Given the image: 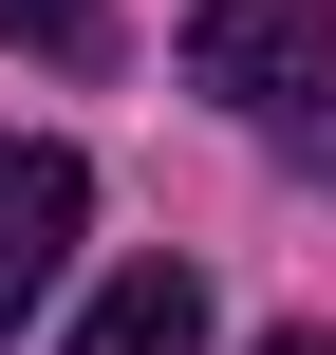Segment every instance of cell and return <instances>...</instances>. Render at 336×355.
Wrapping results in <instances>:
<instances>
[{"label":"cell","mask_w":336,"mask_h":355,"mask_svg":"<svg viewBox=\"0 0 336 355\" xmlns=\"http://www.w3.org/2000/svg\"><path fill=\"white\" fill-rule=\"evenodd\" d=\"M75 225H94V168H75L56 131H0V337H19L37 300H56Z\"/></svg>","instance_id":"obj_2"},{"label":"cell","mask_w":336,"mask_h":355,"mask_svg":"<svg viewBox=\"0 0 336 355\" xmlns=\"http://www.w3.org/2000/svg\"><path fill=\"white\" fill-rule=\"evenodd\" d=\"M262 355H336V337H318V318H299V337H262Z\"/></svg>","instance_id":"obj_5"},{"label":"cell","mask_w":336,"mask_h":355,"mask_svg":"<svg viewBox=\"0 0 336 355\" xmlns=\"http://www.w3.org/2000/svg\"><path fill=\"white\" fill-rule=\"evenodd\" d=\"M0 37L56 56V75H94V56H112V0H0Z\"/></svg>","instance_id":"obj_4"},{"label":"cell","mask_w":336,"mask_h":355,"mask_svg":"<svg viewBox=\"0 0 336 355\" xmlns=\"http://www.w3.org/2000/svg\"><path fill=\"white\" fill-rule=\"evenodd\" d=\"M187 94H224V112H318L336 94V0H206V19H187Z\"/></svg>","instance_id":"obj_1"},{"label":"cell","mask_w":336,"mask_h":355,"mask_svg":"<svg viewBox=\"0 0 336 355\" xmlns=\"http://www.w3.org/2000/svg\"><path fill=\"white\" fill-rule=\"evenodd\" d=\"M75 355H206V281H187V262H131V281L75 318Z\"/></svg>","instance_id":"obj_3"}]
</instances>
